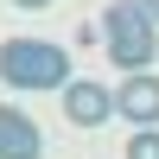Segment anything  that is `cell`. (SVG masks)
I'll return each mask as SVG.
<instances>
[{"label":"cell","instance_id":"obj_1","mask_svg":"<svg viewBox=\"0 0 159 159\" xmlns=\"http://www.w3.org/2000/svg\"><path fill=\"white\" fill-rule=\"evenodd\" d=\"M102 38H108V64H121L127 76H140L147 64H159V25L147 19L140 0H115L102 13Z\"/></svg>","mask_w":159,"mask_h":159},{"label":"cell","instance_id":"obj_2","mask_svg":"<svg viewBox=\"0 0 159 159\" xmlns=\"http://www.w3.org/2000/svg\"><path fill=\"white\" fill-rule=\"evenodd\" d=\"M0 83H13V89H64L70 83V57H64V45H45V38H7L0 45Z\"/></svg>","mask_w":159,"mask_h":159},{"label":"cell","instance_id":"obj_3","mask_svg":"<svg viewBox=\"0 0 159 159\" xmlns=\"http://www.w3.org/2000/svg\"><path fill=\"white\" fill-rule=\"evenodd\" d=\"M64 115H70L76 127H102L115 115V96L102 83H89V76H70V83H64Z\"/></svg>","mask_w":159,"mask_h":159},{"label":"cell","instance_id":"obj_4","mask_svg":"<svg viewBox=\"0 0 159 159\" xmlns=\"http://www.w3.org/2000/svg\"><path fill=\"white\" fill-rule=\"evenodd\" d=\"M115 115H127L134 127H159V76L153 70L127 76V83L115 89Z\"/></svg>","mask_w":159,"mask_h":159},{"label":"cell","instance_id":"obj_5","mask_svg":"<svg viewBox=\"0 0 159 159\" xmlns=\"http://www.w3.org/2000/svg\"><path fill=\"white\" fill-rule=\"evenodd\" d=\"M0 159H45V134L25 108H0Z\"/></svg>","mask_w":159,"mask_h":159},{"label":"cell","instance_id":"obj_6","mask_svg":"<svg viewBox=\"0 0 159 159\" xmlns=\"http://www.w3.org/2000/svg\"><path fill=\"white\" fill-rule=\"evenodd\" d=\"M127 159H159V127H134V140H127Z\"/></svg>","mask_w":159,"mask_h":159},{"label":"cell","instance_id":"obj_7","mask_svg":"<svg viewBox=\"0 0 159 159\" xmlns=\"http://www.w3.org/2000/svg\"><path fill=\"white\" fill-rule=\"evenodd\" d=\"M13 7H19V13H45L51 0H13Z\"/></svg>","mask_w":159,"mask_h":159},{"label":"cell","instance_id":"obj_8","mask_svg":"<svg viewBox=\"0 0 159 159\" xmlns=\"http://www.w3.org/2000/svg\"><path fill=\"white\" fill-rule=\"evenodd\" d=\"M140 7H147V19H153V25H159V0H140Z\"/></svg>","mask_w":159,"mask_h":159}]
</instances>
